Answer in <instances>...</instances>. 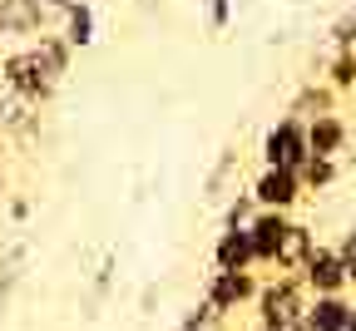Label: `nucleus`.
Listing matches in <instances>:
<instances>
[{"instance_id": "nucleus-1", "label": "nucleus", "mask_w": 356, "mask_h": 331, "mask_svg": "<svg viewBox=\"0 0 356 331\" xmlns=\"http://www.w3.org/2000/svg\"><path fill=\"white\" fill-rule=\"evenodd\" d=\"M307 282L302 277H273V282H262V292H257V331H292L307 321Z\"/></svg>"}, {"instance_id": "nucleus-2", "label": "nucleus", "mask_w": 356, "mask_h": 331, "mask_svg": "<svg viewBox=\"0 0 356 331\" xmlns=\"http://www.w3.org/2000/svg\"><path fill=\"white\" fill-rule=\"evenodd\" d=\"M60 70H65V50H60V45H44L40 55H15L6 65L10 84L25 94V99H44V94L55 89V74Z\"/></svg>"}, {"instance_id": "nucleus-3", "label": "nucleus", "mask_w": 356, "mask_h": 331, "mask_svg": "<svg viewBox=\"0 0 356 331\" xmlns=\"http://www.w3.org/2000/svg\"><path fill=\"white\" fill-rule=\"evenodd\" d=\"M307 159H312V144H307V124H302V119H282V124L267 129V138H262V163H267V168H292V173H302Z\"/></svg>"}, {"instance_id": "nucleus-4", "label": "nucleus", "mask_w": 356, "mask_h": 331, "mask_svg": "<svg viewBox=\"0 0 356 331\" xmlns=\"http://www.w3.org/2000/svg\"><path fill=\"white\" fill-rule=\"evenodd\" d=\"M297 277L307 282L312 297H346V287H351V262H346L337 248H317Z\"/></svg>"}, {"instance_id": "nucleus-5", "label": "nucleus", "mask_w": 356, "mask_h": 331, "mask_svg": "<svg viewBox=\"0 0 356 331\" xmlns=\"http://www.w3.org/2000/svg\"><path fill=\"white\" fill-rule=\"evenodd\" d=\"M307 193L302 188V173H292V168H262L257 173V183H252V198H257V208H267V213H292V203Z\"/></svg>"}, {"instance_id": "nucleus-6", "label": "nucleus", "mask_w": 356, "mask_h": 331, "mask_svg": "<svg viewBox=\"0 0 356 331\" xmlns=\"http://www.w3.org/2000/svg\"><path fill=\"white\" fill-rule=\"evenodd\" d=\"M257 292H262V287L252 282V272H213L203 302H208L218 316H228V312H238L243 302H257Z\"/></svg>"}, {"instance_id": "nucleus-7", "label": "nucleus", "mask_w": 356, "mask_h": 331, "mask_svg": "<svg viewBox=\"0 0 356 331\" xmlns=\"http://www.w3.org/2000/svg\"><path fill=\"white\" fill-rule=\"evenodd\" d=\"M287 227H292L287 213H267V208H257V218L248 223V232H252V252H257L262 267H277V252H282Z\"/></svg>"}, {"instance_id": "nucleus-8", "label": "nucleus", "mask_w": 356, "mask_h": 331, "mask_svg": "<svg viewBox=\"0 0 356 331\" xmlns=\"http://www.w3.org/2000/svg\"><path fill=\"white\" fill-rule=\"evenodd\" d=\"M252 262H257L252 232H248V227H222L218 243H213V267H218V272H248Z\"/></svg>"}, {"instance_id": "nucleus-9", "label": "nucleus", "mask_w": 356, "mask_h": 331, "mask_svg": "<svg viewBox=\"0 0 356 331\" xmlns=\"http://www.w3.org/2000/svg\"><path fill=\"white\" fill-rule=\"evenodd\" d=\"M307 144H312V159H337L346 149V124L337 114H322L307 124Z\"/></svg>"}, {"instance_id": "nucleus-10", "label": "nucleus", "mask_w": 356, "mask_h": 331, "mask_svg": "<svg viewBox=\"0 0 356 331\" xmlns=\"http://www.w3.org/2000/svg\"><path fill=\"white\" fill-rule=\"evenodd\" d=\"M351 302L346 297H312L307 307V331H346L351 326Z\"/></svg>"}, {"instance_id": "nucleus-11", "label": "nucleus", "mask_w": 356, "mask_h": 331, "mask_svg": "<svg viewBox=\"0 0 356 331\" xmlns=\"http://www.w3.org/2000/svg\"><path fill=\"white\" fill-rule=\"evenodd\" d=\"M312 252H317V238H312V227L292 223V227H287V238H282V252H277V267H282V272H302Z\"/></svg>"}, {"instance_id": "nucleus-12", "label": "nucleus", "mask_w": 356, "mask_h": 331, "mask_svg": "<svg viewBox=\"0 0 356 331\" xmlns=\"http://www.w3.org/2000/svg\"><path fill=\"white\" fill-rule=\"evenodd\" d=\"M322 114H332V89H302L297 94V104H292V119H322Z\"/></svg>"}, {"instance_id": "nucleus-13", "label": "nucleus", "mask_w": 356, "mask_h": 331, "mask_svg": "<svg viewBox=\"0 0 356 331\" xmlns=\"http://www.w3.org/2000/svg\"><path fill=\"white\" fill-rule=\"evenodd\" d=\"M337 183V159H307V168H302V188H332Z\"/></svg>"}, {"instance_id": "nucleus-14", "label": "nucleus", "mask_w": 356, "mask_h": 331, "mask_svg": "<svg viewBox=\"0 0 356 331\" xmlns=\"http://www.w3.org/2000/svg\"><path fill=\"white\" fill-rule=\"evenodd\" d=\"M332 89H356V50H341L332 65Z\"/></svg>"}, {"instance_id": "nucleus-15", "label": "nucleus", "mask_w": 356, "mask_h": 331, "mask_svg": "<svg viewBox=\"0 0 356 331\" xmlns=\"http://www.w3.org/2000/svg\"><path fill=\"white\" fill-rule=\"evenodd\" d=\"M337 252H341V257H346V262L356 267V227H351V232H346V238H341V248H337Z\"/></svg>"}, {"instance_id": "nucleus-16", "label": "nucleus", "mask_w": 356, "mask_h": 331, "mask_svg": "<svg viewBox=\"0 0 356 331\" xmlns=\"http://www.w3.org/2000/svg\"><path fill=\"white\" fill-rule=\"evenodd\" d=\"M74 40H79V45L89 40V10H74Z\"/></svg>"}, {"instance_id": "nucleus-17", "label": "nucleus", "mask_w": 356, "mask_h": 331, "mask_svg": "<svg viewBox=\"0 0 356 331\" xmlns=\"http://www.w3.org/2000/svg\"><path fill=\"white\" fill-rule=\"evenodd\" d=\"M213 20H228V0H213Z\"/></svg>"}, {"instance_id": "nucleus-18", "label": "nucleus", "mask_w": 356, "mask_h": 331, "mask_svg": "<svg viewBox=\"0 0 356 331\" xmlns=\"http://www.w3.org/2000/svg\"><path fill=\"white\" fill-rule=\"evenodd\" d=\"M346 331H356V312H351V326H346Z\"/></svg>"}, {"instance_id": "nucleus-19", "label": "nucleus", "mask_w": 356, "mask_h": 331, "mask_svg": "<svg viewBox=\"0 0 356 331\" xmlns=\"http://www.w3.org/2000/svg\"><path fill=\"white\" fill-rule=\"evenodd\" d=\"M351 282H356V267H351Z\"/></svg>"}]
</instances>
